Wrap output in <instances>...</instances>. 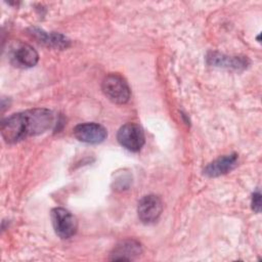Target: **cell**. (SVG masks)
Here are the masks:
<instances>
[{
  "label": "cell",
  "instance_id": "cell-1",
  "mask_svg": "<svg viewBox=\"0 0 262 262\" xmlns=\"http://www.w3.org/2000/svg\"><path fill=\"white\" fill-rule=\"evenodd\" d=\"M53 120V113L44 107L16 113L1 122V135L5 142L15 143L46 132L52 126Z\"/></svg>",
  "mask_w": 262,
  "mask_h": 262
},
{
  "label": "cell",
  "instance_id": "cell-2",
  "mask_svg": "<svg viewBox=\"0 0 262 262\" xmlns=\"http://www.w3.org/2000/svg\"><path fill=\"white\" fill-rule=\"evenodd\" d=\"M101 89L104 95L117 104H124L130 98V87L119 74H108L104 77Z\"/></svg>",
  "mask_w": 262,
  "mask_h": 262
},
{
  "label": "cell",
  "instance_id": "cell-3",
  "mask_svg": "<svg viewBox=\"0 0 262 262\" xmlns=\"http://www.w3.org/2000/svg\"><path fill=\"white\" fill-rule=\"evenodd\" d=\"M8 58L13 67L27 69L34 67L38 62L39 55L31 45L14 41L8 47Z\"/></svg>",
  "mask_w": 262,
  "mask_h": 262
},
{
  "label": "cell",
  "instance_id": "cell-4",
  "mask_svg": "<svg viewBox=\"0 0 262 262\" xmlns=\"http://www.w3.org/2000/svg\"><path fill=\"white\" fill-rule=\"evenodd\" d=\"M51 222L55 233L60 238H70L76 234L78 222L76 217L64 208H54L50 213Z\"/></svg>",
  "mask_w": 262,
  "mask_h": 262
},
{
  "label": "cell",
  "instance_id": "cell-5",
  "mask_svg": "<svg viewBox=\"0 0 262 262\" xmlns=\"http://www.w3.org/2000/svg\"><path fill=\"white\" fill-rule=\"evenodd\" d=\"M119 143L130 151H138L145 142L144 132L142 128L135 123H127L123 125L117 134Z\"/></svg>",
  "mask_w": 262,
  "mask_h": 262
},
{
  "label": "cell",
  "instance_id": "cell-6",
  "mask_svg": "<svg viewBox=\"0 0 262 262\" xmlns=\"http://www.w3.org/2000/svg\"><path fill=\"white\" fill-rule=\"evenodd\" d=\"M163 211V203L156 194L144 195L138 203V218L145 224L154 223L159 219Z\"/></svg>",
  "mask_w": 262,
  "mask_h": 262
},
{
  "label": "cell",
  "instance_id": "cell-7",
  "mask_svg": "<svg viewBox=\"0 0 262 262\" xmlns=\"http://www.w3.org/2000/svg\"><path fill=\"white\" fill-rule=\"evenodd\" d=\"M74 136L82 142L97 144L102 142L106 136V129L97 123H82L77 125L73 130Z\"/></svg>",
  "mask_w": 262,
  "mask_h": 262
},
{
  "label": "cell",
  "instance_id": "cell-8",
  "mask_svg": "<svg viewBox=\"0 0 262 262\" xmlns=\"http://www.w3.org/2000/svg\"><path fill=\"white\" fill-rule=\"evenodd\" d=\"M237 165V155L230 154L219 157L208 164L204 169V174L208 177H217L233 170Z\"/></svg>",
  "mask_w": 262,
  "mask_h": 262
},
{
  "label": "cell",
  "instance_id": "cell-9",
  "mask_svg": "<svg viewBox=\"0 0 262 262\" xmlns=\"http://www.w3.org/2000/svg\"><path fill=\"white\" fill-rule=\"evenodd\" d=\"M142 248L139 242L135 239H125L119 243L111 254V260L130 261L140 255Z\"/></svg>",
  "mask_w": 262,
  "mask_h": 262
},
{
  "label": "cell",
  "instance_id": "cell-10",
  "mask_svg": "<svg viewBox=\"0 0 262 262\" xmlns=\"http://www.w3.org/2000/svg\"><path fill=\"white\" fill-rule=\"evenodd\" d=\"M208 62L215 67L230 68V69H245L247 68L249 60L244 56H225L223 54L212 52L208 55Z\"/></svg>",
  "mask_w": 262,
  "mask_h": 262
},
{
  "label": "cell",
  "instance_id": "cell-11",
  "mask_svg": "<svg viewBox=\"0 0 262 262\" xmlns=\"http://www.w3.org/2000/svg\"><path fill=\"white\" fill-rule=\"evenodd\" d=\"M31 34L39 42H41L47 46L61 49V48H67L70 44L69 39L58 33H46L39 29H32Z\"/></svg>",
  "mask_w": 262,
  "mask_h": 262
},
{
  "label": "cell",
  "instance_id": "cell-12",
  "mask_svg": "<svg viewBox=\"0 0 262 262\" xmlns=\"http://www.w3.org/2000/svg\"><path fill=\"white\" fill-rule=\"evenodd\" d=\"M252 209L257 213L261 210V193L259 190H256L252 195Z\"/></svg>",
  "mask_w": 262,
  "mask_h": 262
}]
</instances>
